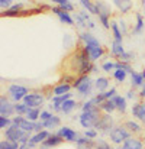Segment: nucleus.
<instances>
[{
	"mask_svg": "<svg viewBox=\"0 0 145 149\" xmlns=\"http://www.w3.org/2000/svg\"><path fill=\"white\" fill-rule=\"evenodd\" d=\"M64 74H70L73 77L78 75H92L93 70L96 67V62H93L87 52L83 49L81 45L77 44V47L68 54V56L64 61Z\"/></svg>",
	"mask_w": 145,
	"mask_h": 149,
	"instance_id": "f257e3e1",
	"label": "nucleus"
},
{
	"mask_svg": "<svg viewBox=\"0 0 145 149\" xmlns=\"http://www.w3.org/2000/svg\"><path fill=\"white\" fill-rule=\"evenodd\" d=\"M73 90H76V94L78 99L84 100L92 99L95 94V78H92V75H78L76 77V80L73 81Z\"/></svg>",
	"mask_w": 145,
	"mask_h": 149,
	"instance_id": "f03ea898",
	"label": "nucleus"
},
{
	"mask_svg": "<svg viewBox=\"0 0 145 149\" xmlns=\"http://www.w3.org/2000/svg\"><path fill=\"white\" fill-rule=\"evenodd\" d=\"M96 7H97V19L99 23L102 25V28L104 29H110V22H112V16H113V10L110 3H107L106 0H96Z\"/></svg>",
	"mask_w": 145,
	"mask_h": 149,
	"instance_id": "7ed1b4c3",
	"label": "nucleus"
},
{
	"mask_svg": "<svg viewBox=\"0 0 145 149\" xmlns=\"http://www.w3.org/2000/svg\"><path fill=\"white\" fill-rule=\"evenodd\" d=\"M131 136H132V135L129 133V130L123 126V123H120V125H116V126L112 129V132L109 133L107 139H109V142H110L112 145H115V146H122Z\"/></svg>",
	"mask_w": 145,
	"mask_h": 149,
	"instance_id": "20e7f679",
	"label": "nucleus"
},
{
	"mask_svg": "<svg viewBox=\"0 0 145 149\" xmlns=\"http://www.w3.org/2000/svg\"><path fill=\"white\" fill-rule=\"evenodd\" d=\"M32 90H29V87L23 86V84H19V83H12L7 86L6 88V93H7V97L12 100L13 103H20L23 101V99L31 93Z\"/></svg>",
	"mask_w": 145,
	"mask_h": 149,
	"instance_id": "39448f33",
	"label": "nucleus"
},
{
	"mask_svg": "<svg viewBox=\"0 0 145 149\" xmlns=\"http://www.w3.org/2000/svg\"><path fill=\"white\" fill-rule=\"evenodd\" d=\"M100 116H102L100 107H97L95 110H90V111H80L78 113V123L83 129H92V127L96 126Z\"/></svg>",
	"mask_w": 145,
	"mask_h": 149,
	"instance_id": "423d86ee",
	"label": "nucleus"
},
{
	"mask_svg": "<svg viewBox=\"0 0 145 149\" xmlns=\"http://www.w3.org/2000/svg\"><path fill=\"white\" fill-rule=\"evenodd\" d=\"M116 126V120L113 117V114H107V113H102L99 122L96 123L97 132L102 135V136H109V133L112 132V129Z\"/></svg>",
	"mask_w": 145,
	"mask_h": 149,
	"instance_id": "0eeeda50",
	"label": "nucleus"
},
{
	"mask_svg": "<svg viewBox=\"0 0 145 149\" xmlns=\"http://www.w3.org/2000/svg\"><path fill=\"white\" fill-rule=\"evenodd\" d=\"M45 100H47V96L42 91H31L23 99V103L28 107H32V109H42L44 104H45Z\"/></svg>",
	"mask_w": 145,
	"mask_h": 149,
	"instance_id": "6e6552de",
	"label": "nucleus"
},
{
	"mask_svg": "<svg viewBox=\"0 0 145 149\" xmlns=\"http://www.w3.org/2000/svg\"><path fill=\"white\" fill-rule=\"evenodd\" d=\"M81 47H83V49L87 52L89 58L93 62H97L99 59H103L106 56V54H107V51H106V48L103 45H81Z\"/></svg>",
	"mask_w": 145,
	"mask_h": 149,
	"instance_id": "1a4fd4ad",
	"label": "nucleus"
},
{
	"mask_svg": "<svg viewBox=\"0 0 145 149\" xmlns=\"http://www.w3.org/2000/svg\"><path fill=\"white\" fill-rule=\"evenodd\" d=\"M0 116H6V117H13V116H16L15 103L9 99V97H6L4 94L0 96Z\"/></svg>",
	"mask_w": 145,
	"mask_h": 149,
	"instance_id": "9d476101",
	"label": "nucleus"
},
{
	"mask_svg": "<svg viewBox=\"0 0 145 149\" xmlns=\"http://www.w3.org/2000/svg\"><path fill=\"white\" fill-rule=\"evenodd\" d=\"M51 12L60 19V22H61L62 25H67V26H74V25H76L74 16H73L71 13L62 10L60 6H52V7H51Z\"/></svg>",
	"mask_w": 145,
	"mask_h": 149,
	"instance_id": "9b49d317",
	"label": "nucleus"
},
{
	"mask_svg": "<svg viewBox=\"0 0 145 149\" xmlns=\"http://www.w3.org/2000/svg\"><path fill=\"white\" fill-rule=\"evenodd\" d=\"M57 133H58L65 142H68V143H76V142L78 141V138L81 136L77 130H74V129L70 127V126H61V127L57 130Z\"/></svg>",
	"mask_w": 145,
	"mask_h": 149,
	"instance_id": "f8f14e48",
	"label": "nucleus"
},
{
	"mask_svg": "<svg viewBox=\"0 0 145 149\" xmlns=\"http://www.w3.org/2000/svg\"><path fill=\"white\" fill-rule=\"evenodd\" d=\"M1 133H3V138H4V139H9V141H12V142H18V143H19L20 139L25 136L26 132H23L19 126L12 125L10 127H7V129L3 130Z\"/></svg>",
	"mask_w": 145,
	"mask_h": 149,
	"instance_id": "ddd939ff",
	"label": "nucleus"
},
{
	"mask_svg": "<svg viewBox=\"0 0 145 149\" xmlns=\"http://www.w3.org/2000/svg\"><path fill=\"white\" fill-rule=\"evenodd\" d=\"M12 120H13V125H15V126H19L23 132H26V133H34L35 122H31V120L26 119L25 116H13Z\"/></svg>",
	"mask_w": 145,
	"mask_h": 149,
	"instance_id": "4468645a",
	"label": "nucleus"
},
{
	"mask_svg": "<svg viewBox=\"0 0 145 149\" xmlns=\"http://www.w3.org/2000/svg\"><path fill=\"white\" fill-rule=\"evenodd\" d=\"M77 41L80 45H102L100 41L90 32V31H80L77 33Z\"/></svg>",
	"mask_w": 145,
	"mask_h": 149,
	"instance_id": "2eb2a0df",
	"label": "nucleus"
},
{
	"mask_svg": "<svg viewBox=\"0 0 145 149\" xmlns=\"http://www.w3.org/2000/svg\"><path fill=\"white\" fill-rule=\"evenodd\" d=\"M110 3L120 13V16H125L134 10V0H110Z\"/></svg>",
	"mask_w": 145,
	"mask_h": 149,
	"instance_id": "dca6fc26",
	"label": "nucleus"
},
{
	"mask_svg": "<svg viewBox=\"0 0 145 149\" xmlns=\"http://www.w3.org/2000/svg\"><path fill=\"white\" fill-rule=\"evenodd\" d=\"M64 142H65V141H64L57 132H52L48 138H47V141L42 142V143L38 146V149H54V148H57V146H60L61 143H64Z\"/></svg>",
	"mask_w": 145,
	"mask_h": 149,
	"instance_id": "f3484780",
	"label": "nucleus"
},
{
	"mask_svg": "<svg viewBox=\"0 0 145 149\" xmlns=\"http://www.w3.org/2000/svg\"><path fill=\"white\" fill-rule=\"evenodd\" d=\"M131 116L135 120L144 122L145 119V100H138L134 101L132 107H131Z\"/></svg>",
	"mask_w": 145,
	"mask_h": 149,
	"instance_id": "a211bd4d",
	"label": "nucleus"
},
{
	"mask_svg": "<svg viewBox=\"0 0 145 149\" xmlns=\"http://www.w3.org/2000/svg\"><path fill=\"white\" fill-rule=\"evenodd\" d=\"M144 123H141L139 120H135V119H128V120H125L123 122V126L129 130V133L132 135V136H139V135H142V132H144V126H142Z\"/></svg>",
	"mask_w": 145,
	"mask_h": 149,
	"instance_id": "6ab92c4d",
	"label": "nucleus"
},
{
	"mask_svg": "<svg viewBox=\"0 0 145 149\" xmlns=\"http://www.w3.org/2000/svg\"><path fill=\"white\" fill-rule=\"evenodd\" d=\"M144 31H145V19L142 16V13L137 12L135 13V22H134V26L131 29V35L139 36V35H142Z\"/></svg>",
	"mask_w": 145,
	"mask_h": 149,
	"instance_id": "aec40b11",
	"label": "nucleus"
},
{
	"mask_svg": "<svg viewBox=\"0 0 145 149\" xmlns=\"http://www.w3.org/2000/svg\"><path fill=\"white\" fill-rule=\"evenodd\" d=\"M23 9H25V4L20 3V1H18L12 7H9L7 10H3L1 12V17H20Z\"/></svg>",
	"mask_w": 145,
	"mask_h": 149,
	"instance_id": "412c9836",
	"label": "nucleus"
},
{
	"mask_svg": "<svg viewBox=\"0 0 145 149\" xmlns=\"http://www.w3.org/2000/svg\"><path fill=\"white\" fill-rule=\"evenodd\" d=\"M73 84L70 83H57L52 88H51V94L52 96H64L67 93H73Z\"/></svg>",
	"mask_w": 145,
	"mask_h": 149,
	"instance_id": "4be33fe9",
	"label": "nucleus"
},
{
	"mask_svg": "<svg viewBox=\"0 0 145 149\" xmlns=\"http://www.w3.org/2000/svg\"><path fill=\"white\" fill-rule=\"evenodd\" d=\"M110 88V80L104 75H97L95 78V90L96 93H104Z\"/></svg>",
	"mask_w": 145,
	"mask_h": 149,
	"instance_id": "5701e85b",
	"label": "nucleus"
},
{
	"mask_svg": "<svg viewBox=\"0 0 145 149\" xmlns=\"http://www.w3.org/2000/svg\"><path fill=\"white\" fill-rule=\"evenodd\" d=\"M113 103H115V106H116V111L119 113V114H126V111H128V100L125 96H122V94H116L115 97H113Z\"/></svg>",
	"mask_w": 145,
	"mask_h": 149,
	"instance_id": "b1692460",
	"label": "nucleus"
},
{
	"mask_svg": "<svg viewBox=\"0 0 145 149\" xmlns=\"http://www.w3.org/2000/svg\"><path fill=\"white\" fill-rule=\"evenodd\" d=\"M80 104H81V101H77L74 97H73V99H70V100H67V101L61 106V114L68 116V114H70V113H73L74 110L80 109Z\"/></svg>",
	"mask_w": 145,
	"mask_h": 149,
	"instance_id": "393cba45",
	"label": "nucleus"
},
{
	"mask_svg": "<svg viewBox=\"0 0 145 149\" xmlns=\"http://www.w3.org/2000/svg\"><path fill=\"white\" fill-rule=\"evenodd\" d=\"M129 81H131V88L141 90V87L144 86V83H145V78L142 77V72L141 71H134L129 75Z\"/></svg>",
	"mask_w": 145,
	"mask_h": 149,
	"instance_id": "a878e982",
	"label": "nucleus"
},
{
	"mask_svg": "<svg viewBox=\"0 0 145 149\" xmlns=\"http://www.w3.org/2000/svg\"><path fill=\"white\" fill-rule=\"evenodd\" d=\"M122 149H145V143L144 141L138 136H131L123 145Z\"/></svg>",
	"mask_w": 145,
	"mask_h": 149,
	"instance_id": "bb28decb",
	"label": "nucleus"
},
{
	"mask_svg": "<svg viewBox=\"0 0 145 149\" xmlns=\"http://www.w3.org/2000/svg\"><path fill=\"white\" fill-rule=\"evenodd\" d=\"M110 32H112V39H113V41L123 44V38H125V36H123V33L120 32V28H119V23H118L116 19H112V22H110Z\"/></svg>",
	"mask_w": 145,
	"mask_h": 149,
	"instance_id": "cd10ccee",
	"label": "nucleus"
},
{
	"mask_svg": "<svg viewBox=\"0 0 145 149\" xmlns=\"http://www.w3.org/2000/svg\"><path fill=\"white\" fill-rule=\"evenodd\" d=\"M61 122H62V120H61V117L55 113V114H54L51 119H48L47 122H44V126H45V129H47V130L57 132V130L62 126V125H61Z\"/></svg>",
	"mask_w": 145,
	"mask_h": 149,
	"instance_id": "c85d7f7f",
	"label": "nucleus"
},
{
	"mask_svg": "<svg viewBox=\"0 0 145 149\" xmlns=\"http://www.w3.org/2000/svg\"><path fill=\"white\" fill-rule=\"evenodd\" d=\"M74 145H76V149H95L96 148V141L95 139H89L84 135H81Z\"/></svg>",
	"mask_w": 145,
	"mask_h": 149,
	"instance_id": "c756f323",
	"label": "nucleus"
},
{
	"mask_svg": "<svg viewBox=\"0 0 145 149\" xmlns=\"http://www.w3.org/2000/svg\"><path fill=\"white\" fill-rule=\"evenodd\" d=\"M125 51L126 49H125L123 44L116 42V41H113V39H112V42H110V52H109L110 58H113V59H119V56H120Z\"/></svg>",
	"mask_w": 145,
	"mask_h": 149,
	"instance_id": "7c9ffc66",
	"label": "nucleus"
},
{
	"mask_svg": "<svg viewBox=\"0 0 145 149\" xmlns=\"http://www.w3.org/2000/svg\"><path fill=\"white\" fill-rule=\"evenodd\" d=\"M110 75H112L113 81H115V83H118V84H123V83L128 80V77H129V74H128L126 71L120 70V68H116Z\"/></svg>",
	"mask_w": 145,
	"mask_h": 149,
	"instance_id": "2f4dec72",
	"label": "nucleus"
},
{
	"mask_svg": "<svg viewBox=\"0 0 145 149\" xmlns=\"http://www.w3.org/2000/svg\"><path fill=\"white\" fill-rule=\"evenodd\" d=\"M76 44H78V41H77V38L73 33H64V36H62V45H64L65 49L76 48L77 47Z\"/></svg>",
	"mask_w": 145,
	"mask_h": 149,
	"instance_id": "473e14b6",
	"label": "nucleus"
},
{
	"mask_svg": "<svg viewBox=\"0 0 145 149\" xmlns=\"http://www.w3.org/2000/svg\"><path fill=\"white\" fill-rule=\"evenodd\" d=\"M100 70L104 72V74H112L115 70H116V59L113 58H109V59H104L100 65Z\"/></svg>",
	"mask_w": 145,
	"mask_h": 149,
	"instance_id": "72a5a7b5",
	"label": "nucleus"
},
{
	"mask_svg": "<svg viewBox=\"0 0 145 149\" xmlns=\"http://www.w3.org/2000/svg\"><path fill=\"white\" fill-rule=\"evenodd\" d=\"M81 9L87 10L92 16H97V7H96V3L93 0H78Z\"/></svg>",
	"mask_w": 145,
	"mask_h": 149,
	"instance_id": "f704fd0d",
	"label": "nucleus"
},
{
	"mask_svg": "<svg viewBox=\"0 0 145 149\" xmlns=\"http://www.w3.org/2000/svg\"><path fill=\"white\" fill-rule=\"evenodd\" d=\"M100 110H102V113H107V114H113L115 111H116V106H115V103H113V100H106V101H103L100 106Z\"/></svg>",
	"mask_w": 145,
	"mask_h": 149,
	"instance_id": "c9c22d12",
	"label": "nucleus"
},
{
	"mask_svg": "<svg viewBox=\"0 0 145 149\" xmlns=\"http://www.w3.org/2000/svg\"><path fill=\"white\" fill-rule=\"evenodd\" d=\"M41 111H42V109H32V107H29V110H28L25 117L29 119L31 122H38L39 117H41Z\"/></svg>",
	"mask_w": 145,
	"mask_h": 149,
	"instance_id": "e433bc0d",
	"label": "nucleus"
},
{
	"mask_svg": "<svg viewBox=\"0 0 145 149\" xmlns=\"http://www.w3.org/2000/svg\"><path fill=\"white\" fill-rule=\"evenodd\" d=\"M134 59H135V52H132V51H125V52H123V54L119 56V59H116V61H120V62L131 64Z\"/></svg>",
	"mask_w": 145,
	"mask_h": 149,
	"instance_id": "4c0bfd02",
	"label": "nucleus"
},
{
	"mask_svg": "<svg viewBox=\"0 0 145 149\" xmlns=\"http://www.w3.org/2000/svg\"><path fill=\"white\" fill-rule=\"evenodd\" d=\"M28 110H29V107H28L23 101H20V103H15V111H16V116H26Z\"/></svg>",
	"mask_w": 145,
	"mask_h": 149,
	"instance_id": "58836bf2",
	"label": "nucleus"
},
{
	"mask_svg": "<svg viewBox=\"0 0 145 149\" xmlns=\"http://www.w3.org/2000/svg\"><path fill=\"white\" fill-rule=\"evenodd\" d=\"M74 22H76V26H77L78 29H81V31H86V29H87V22L80 16L78 12L74 13Z\"/></svg>",
	"mask_w": 145,
	"mask_h": 149,
	"instance_id": "ea45409f",
	"label": "nucleus"
},
{
	"mask_svg": "<svg viewBox=\"0 0 145 149\" xmlns=\"http://www.w3.org/2000/svg\"><path fill=\"white\" fill-rule=\"evenodd\" d=\"M0 149H19V143L18 142H12V141L3 138L0 141Z\"/></svg>",
	"mask_w": 145,
	"mask_h": 149,
	"instance_id": "a19ab883",
	"label": "nucleus"
},
{
	"mask_svg": "<svg viewBox=\"0 0 145 149\" xmlns=\"http://www.w3.org/2000/svg\"><path fill=\"white\" fill-rule=\"evenodd\" d=\"M95 109H97V106L93 103L92 99L84 100V101H81V104H80V110H81V111H90V110H95Z\"/></svg>",
	"mask_w": 145,
	"mask_h": 149,
	"instance_id": "79ce46f5",
	"label": "nucleus"
},
{
	"mask_svg": "<svg viewBox=\"0 0 145 149\" xmlns=\"http://www.w3.org/2000/svg\"><path fill=\"white\" fill-rule=\"evenodd\" d=\"M95 149H115V146H112V143L103 138H97L96 139V148Z\"/></svg>",
	"mask_w": 145,
	"mask_h": 149,
	"instance_id": "37998d69",
	"label": "nucleus"
},
{
	"mask_svg": "<svg viewBox=\"0 0 145 149\" xmlns=\"http://www.w3.org/2000/svg\"><path fill=\"white\" fill-rule=\"evenodd\" d=\"M118 23H119V28H120V32L123 33V36L129 35V25H128L126 19L125 17H119L118 19Z\"/></svg>",
	"mask_w": 145,
	"mask_h": 149,
	"instance_id": "c03bdc74",
	"label": "nucleus"
},
{
	"mask_svg": "<svg viewBox=\"0 0 145 149\" xmlns=\"http://www.w3.org/2000/svg\"><path fill=\"white\" fill-rule=\"evenodd\" d=\"M13 125L12 117H6V116H0V130H6L7 127H10Z\"/></svg>",
	"mask_w": 145,
	"mask_h": 149,
	"instance_id": "a18cd8bd",
	"label": "nucleus"
},
{
	"mask_svg": "<svg viewBox=\"0 0 145 149\" xmlns=\"http://www.w3.org/2000/svg\"><path fill=\"white\" fill-rule=\"evenodd\" d=\"M125 97L128 101H138L139 100V96H138V91L137 90H134V88H129V90H126V93H125Z\"/></svg>",
	"mask_w": 145,
	"mask_h": 149,
	"instance_id": "49530a36",
	"label": "nucleus"
},
{
	"mask_svg": "<svg viewBox=\"0 0 145 149\" xmlns=\"http://www.w3.org/2000/svg\"><path fill=\"white\" fill-rule=\"evenodd\" d=\"M116 68H120V70H123V71H126L129 75L135 71L134 68H132V65L131 64H126V62H120V61H116Z\"/></svg>",
	"mask_w": 145,
	"mask_h": 149,
	"instance_id": "de8ad7c7",
	"label": "nucleus"
},
{
	"mask_svg": "<svg viewBox=\"0 0 145 149\" xmlns=\"http://www.w3.org/2000/svg\"><path fill=\"white\" fill-rule=\"evenodd\" d=\"M86 138H89V139H95L96 141L97 138H99V132H97L96 127H92V129H84V133H83Z\"/></svg>",
	"mask_w": 145,
	"mask_h": 149,
	"instance_id": "09e8293b",
	"label": "nucleus"
},
{
	"mask_svg": "<svg viewBox=\"0 0 145 149\" xmlns=\"http://www.w3.org/2000/svg\"><path fill=\"white\" fill-rule=\"evenodd\" d=\"M54 114H55V113H54L52 110H49V109H42L39 120H41V122H47V120H48V119H51Z\"/></svg>",
	"mask_w": 145,
	"mask_h": 149,
	"instance_id": "8fccbe9b",
	"label": "nucleus"
},
{
	"mask_svg": "<svg viewBox=\"0 0 145 149\" xmlns=\"http://www.w3.org/2000/svg\"><path fill=\"white\" fill-rule=\"evenodd\" d=\"M103 94H104L106 100H110V99H113L116 94H119V93H118V88H116V87H110V88H109L107 91H104Z\"/></svg>",
	"mask_w": 145,
	"mask_h": 149,
	"instance_id": "3c124183",
	"label": "nucleus"
},
{
	"mask_svg": "<svg viewBox=\"0 0 145 149\" xmlns=\"http://www.w3.org/2000/svg\"><path fill=\"white\" fill-rule=\"evenodd\" d=\"M62 10H65V12H68V13H76V6H74V3H71V1H68V3H65V4H62V6H60Z\"/></svg>",
	"mask_w": 145,
	"mask_h": 149,
	"instance_id": "603ef678",
	"label": "nucleus"
},
{
	"mask_svg": "<svg viewBox=\"0 0 145 149\" xmlns=\"http://www.w3.org/2000/svg\"><path fill=\"white\" fill-rule=\"evenodd\" d=\"M13 4H15V0H0V9H1V12L3 10H7Z\"/></svg>",
	"mask_w": 145,
	"mask_h": 149,
	"instance_id": "864d4df0",
	"label": "nucleus"
},
{
	"mask_svg": "<svg viewBox=\"0 0 145 149\" xmlns=\"http://www.w3.org/2000/svg\"><path fill=\"white\" fill-rule=\"evenodd\" d=\"M78 13H80V16H81L86 22H89V20L92 19V15H90L87 10H84V9H80V10H78Z\"/></svg>",
	"mask_w": 145,
	"mask_h": 149,
	"instance_id": "5fc2aeb1",
	"label": "nucleus"
},
{
	"mask_svg": "<svg viewBox=\"0 0 145 149\" xmlns=\"http://www.w3.org/2000/svg\"><path fill=\"white\" fill-rule=\"evenodd\" d=\"M51 3H54V6H62V4H65V3H68L70 0H48Z\"/></svg>",
	"mask_w": 145,
	"mask_h": 149,
	"instance_id": "6e6d98bb",
	"label": "nucleus"
},
{
	"mask_svg": "<svg viewBox=\"0 0 145 149\" xmlns=\"http://www.w3.org/2000/svg\"><path fill=\"white\" fill-rule=\"evenodd\" d=\"M96 28V22L93 20V19H90L89 22H87V31H93Z\"/></svg>",
	"mask_w": 145,
	"mask_h": 149,
	"instance_id": "4d7b16f0",
	"label": "nucleus"
},
{
	"mask_svg": "<svg viewBox=\"0 0 145 149\" xmlns=\"http://www.w3.org/2000/svg\"><path fill=\"white\" fill-rule=\"evenodd\" d=\"M138 96H139V100H145V83L144 86L141 87V90L138 91Z\"/></svg>",
	"mask_w": 145,
	"mask_h": 149,
	"instance_id": "13d9d810",
	"label": "nucleus"
},
{
	"mask_svg": "<svg viewBox=\"0 0 145 149\" xmlns=\"http://www.w3.org/2000/svg\"><path fill=\"white\" fill-rule=\"evenodd\" d=\"M19 149H31V146H29V143H22V145H19Z\"/></svg>",
	"mask_w": 145,
	"mask_h": 149,
	"instance_id": "bf43d9fd",
	"label": "nucleus"
},
{
	"mask_svg": "<svg viewBox=\"0 0 145 149\" xmlns=\"http://www.w3.org/2000/svg\"><path fill=\"white\" fill-rule=\"evenodd\" d=\"M141 7L145 9V0H141Z\"/></svg>",
	"mask_w": 145,
	"mask_h": 149,
	"instance_id": "052dcab7",
	"label": "nucleus"
},
{
	"mask_svg": "<svg viewBox=\"0 0 145 149\" xmlns=\"http://www.w3.org/2000/svg\"><path fill=\"white\" fill-rule=\"evenodd\" d=\"M141 72H142V77H144V78H145V68H144V70H142V71H141Z\"/></svg>",
	"mask_w": 145,
	"mask_h": 149,
	"instance_id": "680f3d73",
	"label": "nucleus"
},
{
	"mask_svg": "<svg viewBox=\"0 0 145 149\" xmlns=\"http://www.w3.org/2000/svg\"><path fill=\"white\" fill-rule=\"evenodd\" d=\"M115 149H122V146H115Z\"/></svg>",
	"mask_w": 145,
	"mask_h": 149,
	"instance_id": "e2e57ef3",
	"label": "nucleus"
},
{
	"mask_svg": "<svg viewBox=\"0 0 145 149\" xmlns=\"http://www.w3.org/2000/svg\"><path fill=\"white\" fill-rule=\"evenodd\" d=\"M142 123H144V126H145V119H144V122H142Z\"/></svg>",
	"mask_w": 145,
	"mask_h": 149,
	"instance_id": "0e129e2a",
	"label": "nucleus"
}]
</instances>
